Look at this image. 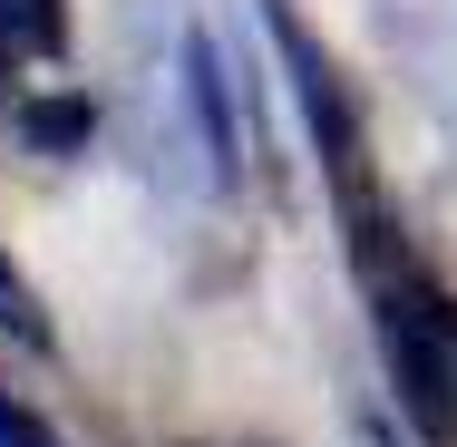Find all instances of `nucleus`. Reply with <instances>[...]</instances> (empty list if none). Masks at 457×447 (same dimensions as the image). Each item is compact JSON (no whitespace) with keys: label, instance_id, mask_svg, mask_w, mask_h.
<instances>
[{"label":"nucleus","instance_id":"nucleus-4","mask_svg":"<svg viewBox=\"0 0 457 447\" xmlns=\"http://www.w3.org/2000/svg\"><path fill=\"white\" fill-rule=\"evenodd\" d=\"M10 127H20V146H29V156H88L97 107H88V97H20V107H10Z\"/></svg>","mask_w":457,"mask_h":447},{"label":"nucleus","instance_id":"nucleus-6","mask_svg":"<svg viewBox=\"0 0 457 447\" xmlns=\"http://www.w3.org/2000/svg\"><path fill=\"white\" fill-rule=\"evenodd\" d=\"M361 447H399V438H389V418H370V428H361Z\"/></svg>","mask_w":457,"mask_h":447},{"label":"nucleus","instance_id":"nucleus-2","mask_svg":"<svg viewBox=\"0 0 457 447\" xmlns=\"http://www.w3.org/2000/svg\"><path fill=\"white\" fill-rule=\"evenodd\" d=\"M370 331H379V369H389L399 418L428 447H457V292L399 253L370 272Z\"/></svg>","mask_w":457,"mask_h":447},{"label":"nucleus","instance_id":"nucleus-5","mask_svg":"<svg viewBox=\"0 0 457 447\" xmlns=\"http://www.w3.org/2000/svg\"><path fill=\"white\" fill-rule=\"evenodd\" d=\"M0 447H59V438H49V428H39V418H29V409L0 389Z\"/></svg>","mask_w":457,"mask_h":447},{"label":"nucleus","instance_id":"nucleus-1","mask_svg":"<svg viewBox=\"0 0 457 447\" xmlns=\"http://www.w3.org/2000/svg\"><path fill=\"white\" fill-rule=\"evenodd\" d=\"M263 39H273V59L292 69L302 127H312V146H321V176H331L341 234H351V263H361V272L399 263V253H389V204H379V166H370V127H361L351 79L331 69V49L302 29V10H292V0H263Z\"/></svg>","mask_w":457,"mask_h":447},{"label":"nucleus","instance_id":"nucleus-7","mask_svg":"<svg viewBox=\"0 0 457 447\" xmlns=\"http://www.w3.org/2000/svg\"><path fill=\"white\" fill-rule=\"evenodd\" d=\"M0 59H10V39H0Z\"/></svg>","mask_w":457,"mask_h":447},{"label":"nucleus","instance_id":"nucleus-3","mask_svg":"<svg viewBox=\"0 0 457 447\" xmlns=\"http://www.w3.org/2000/svg\"><path fill=\"white\" fill-rule=\"evenodd\" d=\"M185 97L204 117V166L214 185H244V127H234V79H224V49L204 29H185Z\"/></svg>","mask_w":457,"mask_h":447}]
</instances>
